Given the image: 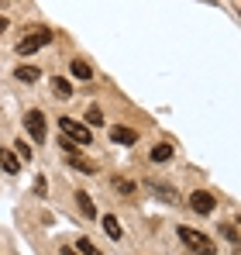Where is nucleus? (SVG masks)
Here are the masks:
<instances>
[{
  "label": "nucleus",
  "instance_id": "9b49d317",
  "mask_svg": "<svg viewBox=\"0 0 241 255\" xmlns=\"http://www.w3.org/2000/svg\"><path fill=\"white\" fill-rule=\"evenodd\" d=\"M100 224H104L107 238H114V242H120V235H124V231H120V224H118V217H114V214H107V217H104Z\"/></svg>",
  "mask_w": 241,
  "mask_h": 255
},
{
  "label": "nucleus",
  "instance_id": "a211bd4d",
  "mask_svg": "<svg viewBox=\"0 0 241 255\" xmlns=\"http://www.w3.org/2000/svg\"><path fill=\"white\" fill-rule=\"evenodd\" d=\"M86 125H104V114H100V107H90V111H86Z\"/></svg>",
  "mask_w": 241,
  "mask_h": 255
},
{
  "label": "nucleus",
  "instance_id": "aec40b11",
  "mask_svg": "<svg viewBox=\"0 0 241 255\" xmlns=\"http://www.w3.org/2000/svg\"><path fill=\"white\" fill-rule=\"evenodd\" d=\"M14 148H17V152H14V155H21V159H24V162H28V159H31V148H28V145H24V138H21V141H17V145H14Z\"/></svg>",
  "mask_w": 241,
  "mask_h": 255
},
{
  "label": "nucleus",
  "instance_id": "412c9836",
  "mask_svg": "<svg viewBox=\"0 0 241 255\" xmlns=\"http://www.w3.org/2000/svg\"><path fill=\"white\" fill-rule=\"evenodd\" d=\"M45 190H48V186H45V179L38 176V179H35V193H38V197H45Z\"/></svg>",
  "mask_w": 241,
  "mask_h": 255
},
{
  "label": "nucleus",
  "instance_id": "6e6552de",
  "mask_svg": "<svg viewBox=\"0 0 241 255\" xmlns=\"http://www.w3.org/2000/svg\"><path fill=\"white\" fill-rule=\"evenodd\" d=\"M0 169H3V172H10V176H14V172L21 169V159H17V155H14L10 148H0Z\"/></svg>",
  "mask_w": 241,
  "mask_h": 255
},
{
  "label": "nucleus",
  "instance_id": "f3484780",
  "mask_svg": "<svg viewBox=\"0 0 241 255\" xmlns=\"http://www.w3.org/2000/svg\"><path fill=\"white\" fill-rule=\"evenodd\" d=\"M76 249H80L83 255H104L97 245H93V242H90V238H80V245H76Z\"/></svg>",
  "mask_w": 241,
  "mask_h": 255
},
{
  "label": "nucleus",
  "instance_id": "4be33fe9",
  "mask_svg": "<svg viewBox=\"0 0 241 255\" xmlns=\"http://www.w3.org/2000/svg\"><path fill=\"white\" fill-rule=\"evenodd\" d=\"M7 28H10V24H7V17H0V35H3Z\"/></svg>",
  "mask_w": 241,
  "mask_h": 255
},
{
  "label": "nucleus",
  "instance_id": "6ab92c4d",
  "mask_svg": "<svg viewBox=\"0 0 241 255\" xmlns=\"http://www.w3.org/2000/svg\"><path fill=\"white\" fill-rule=\"evenodd\" d=\"M221 235H224L231 245H238V228H235V224H224V228H221Z\"/></svg>",
  "mask_w": 241,
  "mask_h": 255
},
{
  "label": "nucleus",
  "instance_id": "2eb2a0df",
  "mask_svg": "<svg viewBox=\"0 0 241 255\" xmlns=\"http://www.w3.org/2000/svg\"><path fill=\"white\" fill-rule=\"evenodd\" d=\"M111 186L118 190L120 197H131V193H134V183H131V179H124V176H114V179H111Z\"/></svg>",
  "mask_w": 241,
  "mask_h": 255
},
{
  "label": "nucleus",
  "instance_id": "9d476101",
  "mask_svg": "<svg viewBox=\"0 0 241 255\" xmlns=\"http://www.w3.org/2000/svg\"><path fill=\"white\" fill-rule=\"evenodd\" d=\"M69 69H73V76L83 80V83H90V80H93V69H90V62H83V59H73V62H69Z\"/></svg>",
  "mask_w": 241,
  "mask_h": 255
},
{
  "label": "nucleus",
  "instance_id": "423d86ee",
  "mask_svg": "<svg viewBox=\"0 0 241 255\" xmlns=\"http://www.w3.org/2000/svg\"><path fill=\"white\" fill-rule=\"evenodd\" d=\"M111 138H114L118 145H138V131H131V128H124V125L111 128Z\"/></svg>",
  "mask_w": 241,
  "mask_h": 255
},
{
  "label": "nucleus",
  "instance_id": "dca6fc26",
  "mask_svg": "<svg viewBox=\"0 0 241 255\" xmlns=\"http://www.w3.org/2000/svg\"><path fill=\"white\" fill-rule=\"evenodd\" d=\"M76 204H80V211L86 214V217H97V207H93V200H90V193H76Z\"/></svg>",
  "mask_w": 241,
  "mask_h": 255
},
{
  "label": "nucleus",
  "instance_id": "f257e3e1",
  "mask_svg": "<svg viewBox=\"0 0 241 255\" xmlns=\"http://www.w3.org/2000/svg\"><path fill=\"white\" fill-rule=\"evenodd\" d=\"M179 242L190 249L193 255H214L217 252V245L203 235V231H197V228H186V224H179Z\"/></svg>",
  "mask_w": 241,
  "mask_h": 255
},
{
  "label": "nucleus",
  "instance_id": "39448f33",
  "mask_svg": "<svg viewBox=\"0 0 241 255\" xmlns=\"http://www.w3.org/2000/svg\"><path fill=\"white\" fill-rule=\"evenodd\" d=\"M190 207L197 214H210L217 207V197L214 193H207V190H197V193H190Z\"/></svg>",
  "mask_w": 241,
  "mask_h": 255
},
{
  "label": "nucleus",
  "instance_id": "1a4fd4ad",
  "mask_svg": "<svg viewBox=\"0 0 241 255\" xmlns=\"http://www.w3.org/2000/svg\"><path fill=\"white\" fill-rule=\"evenodd\" d=\"M14 80H17V83H38L41 73L35 66H17V69H14Z\"/></svg>",
  "mask_w": 241,
  "mask_h": 255
},
{
  "label": "nucleus",
  "instance_id": "f8f14e48",
  "mask_svg": "<svg viewBox=\"0 0 241 255\" xmlns=\"http://www.w3.org/2000/svg\"><path fill=\"white\" fill-rule=\"evenodd\" d=\"M169 159H172V145H169V141H159V145H155V148H152V162H169Z\"/></svg>",
  "mask_w": 241,
  "mask_h": 255
},
{
  "label": "nucleus",
  "instance_id": "0eeeda50",
  "mask_svg": "<svg viewBox=\"0 0 241 255\" xmlns=\"http://www.w3.org/2000/svg\"><path fill=\"white\" fill-rule=\"evenodd\" d=\"M148 190H152L155 197H162L165 204H176V200H179V197H176V190H172V186H165V183H159V179H148Z\"/></svg>",
  "mask_w": 241,
  "mask_h": 255
},
{
  "label": "nucleus",
  "instance_id": "ddd939ff",
  "mask_svg": "<svg viewBox=\"0 0 241 255\" xmlns=\"http://www.w3.org/2000/svg\"><path fill=\"white\" fill-rule=\"evenodd\" d=\"M52 90H55V97H62V100L73 97V86H69V80H62V76H52Z\"/></svg>",
  "mask_w": 241,
  "mask_h": 255
},
{
  "label": "nucleus",
  "instance_id": "f03ea898",
  "mask_svg": "<svg viewBox=\"0 0 241 255\" xmlns=\"http://www.w3.org/2000/svg\"><path fill=\"white\" fill-rule=\"evenodd\" d=\"M48 42H52V31H48V28H35V31H28V35L17 42V55H35V52L45 48Z\"/></svg>",
  "mask_w": 241,
  "mask_h": 255
},
{
  "label": "nucleus",
  "instance_id": "7ed1b4c3",
  "mask_svg": "<svg viewBox=\"0 0 241 255\" xmlns=\"http://www.w3.org/2000/svg\"><path fill=\"white\" fill-rule=\"evenodd\" d=\"M59 131H62L69 141H80V145H90V141H93L90 125H80L76 118H59Z\"/></svg>",
  "mask_w": 241,
  "mask_h": 255
},
{
  "label": "nucleus",
  "instance_id": "20e7f679",
  "mask_svg": "<svg viewBox=\"0 0 241 255\" xmlns=\"http://www.w3.org/2000/svg\"><path fill=\"white\" fill-rule=\"evenodd\" d=\"M24 131L35 138V141H45L48 138V125H45V114L41 111H28L24 114Z\"/></svg>",
  "mask_w": 241,
  "mask_h": 255
},
{
  "label": "nucleus",
  "instance_id": "4468645a",
  "mask_svg": "<svg viewBox=\"0 0 241 255\" xmlns=\"http://www.w3.org/2000/svg\"><path fill=\"white\" fill-rule=\"evenodd\" d=\"M66 166L86 172V176H93V172H97V166H93V162H86V159H80V155H69V159H66Z\"/></svg>",
  "mask_w": 241,
  "mask_h": 255
},
{
  "label": "nucleus",
  "instance_id": "5701e85b",
  "mask_svg": "<svg viewBox=\"0 0 241 255\" xmlns=\"http://www.w3.org/2000/svg\"><path fill=\"white\" fill-rule=\"evenodd\" d=\"M62 255H76V249H69V245H66V249H62Z\"/></svg>",
  "mask_w": 241,
  "mask_h": 255
}]
</instances>
